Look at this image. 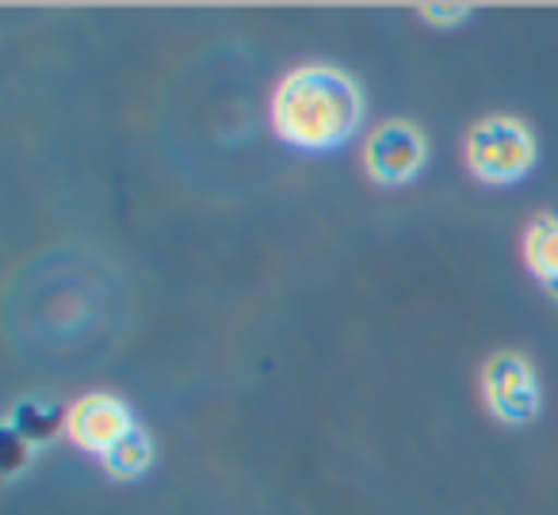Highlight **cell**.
Instances as JSON below:
<instances>
[{"label": "cell", "instance_id": "cell-6", "mask_svg": "<svg viewBox=\"0 0 558 515\" xmlns=\"http://www.w3.org/2000/svg\"><path fill=\"white\" fill-rule=\"evenodd\" d=\"M524 268L535 275V283L558 302V214H535L520 241Z\"/></svg>", "mask_w": 558, "mask_h": 515}, {"label": "cell", "instance_id": "cell-3", "mask_svg": "<svg viewBox=\"0 0 558 515\" xmlns=\"http://www.w3.org/2000/svg\"><path fill=\"white\" fill-rule=\"evenodd\" d=\"M482 401L497 424H509V428L532 424L543 408L539 375H535L532 359L520 352L489 355L482 367Z\"/></svg>", "mask_w": 558, "mask_h": 515}, {"label": "cell", "instance_id": "cell-1", "mask_svg": "<svg viewBox=\"0 0 558 515\" xmlns=\"http://www.w3.org/2000/svg\"><path fill=\"white\" fill-rule=\"evenodd\" d=\"M364 123V93L341 65L311 62L283 73L271 93V131L306 154H326L352 138Z\"/></svg>", "mask_w": 558, "mask_h": 515}, {"label": "cell", "instance_id": "cell-5", "mask_svg": "<svg viewBox=\"0 0 558 515\" xmlns=\"http://www.w3.org/2000/svg\"><path fill=\"white\" fill-rule=\"evenodd\" d=\"M134 413L116 393H85L65 408V439L88 454H104L134 431Z\"/></svg>", "mask_w": 558, "mask_h": 515}, {"label": "cell", "instance_id": "cell-4", "mask_svg": "<svg viewBox=\"0 0 558 515\" xmlns=\"http://www.w3.org/2000/svg\"><path fill=\"white\" fill-rule=\"evenodd\" d=\"M428 142L410 119H387L364 142V172L379 187H405L425 172Z\"/></svg>", "mask_w": 558, "mask_h": 515}, {"label": "cell", "instance_id": "cell-2", "mask_svg": "<svg viewBox=\"0 0 558 515\" xmlns=\"http://www.w3.org/2000/svg\"><path fill=\"white\" fill-rule=\"evenodd\" d=\"M463 161L478 184L509 187L524 180L539 161L535 131L517 115H486L466 131Z\"/></svg>", "mask_w": 558, "mask_h": 515}, {"label": "cell", "instance_id": "cell-9", "mask_svg": "<svg viewBox=\"0 0 558 515\" xmlns=\"http://www.w3.org/2000/svg\"><path fill=\"white\" fill-rule=\"evenodd\" d=\"M425 24H433V27H456V24H463L466 16H471V9H421L417 12Z\"/></svg>", "mask_w": 558, "mask_h": 515}, {"label": "cell", "instance_id": "cell-7", "mask_svg": "<svg viewBox=\"0 0 558 515\" xmlns=\"http://www.w3.org/2000/svg\"><path fill=\"white\" fill-rule=\"evenodd\" d=\"M58 431H65V416H62V408H58L54 401H47V397L20 401V405L12 408V416H9V436H16L27 451L50 443Z\"/></svg>", "mask_w": 558, "mask_h": 515}, {"label": "cell", "instance_id": "cell-8", "mask_svg": "<svg viewBox=\"0 0 558 515\" xmlns=\"http://www.w3.org/2000/svg\"><path fill=\"white\" fill-rule=\"evenodd\" d=\"M100 466L108 469V477H116V481H134V477H142L154 466V439H149V431L146 428L126 431L111 451L100 454Z\"/></svg>", "mask_w": 558, "mask_h": 515}]
</instances>
